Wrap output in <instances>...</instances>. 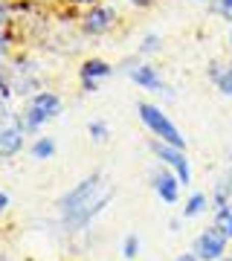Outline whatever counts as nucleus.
Wrapping results in <instances>:
<instances>
[{"label":"nucleus","mask_w":232,"mask_h":261,"mask_svg":"<svg viewBox=\"0 0 232 261\" xmlns=\"http://www.w3.org/2000/svg\"><path fill=\"white\" fill-rule=\"evenodd\" d=\"M180 221H183V218H174V221L168 224V229H171V232H177V229H180Z\"/></svg>","instance_id":"25"},{"label":"nucleus","mask_w":232,"mask_h":261,"mask_svg":"<svg viewBox=\"0 0 232 261\" xmlns=\"http://www.w3.org/2000/svg\"><path fill=\"white\" fill-rule=\"evenodd\" d=\"M111 197H113V189L105 186L102 171L87 174L58 200V212H61L64 226L67 229H84L105 206L111 203Z\"/></svg>","instance_id":"1"},{"label":"nucleus","mask_w":232,"mask_h":261,"mask_svg":"<svg viewBox=\"0 0 232 261\" xmlns=\"http://www.w3.org/2000/svg\"><path fill=\"white\" fill-rule=\"evenodd\" d=\"M64 102H61V96L56 90H35V93L29 96L27 108L20 113V122H23V128L27 134H35L46 125V122H53L61 113Z\"/></svg>","instance_id":"2"},{"label":"nucleus","mask_w":232,"mask_h":261,"mask_svg":"<svg viewBox=\"0 0 232 261\" xmlns=\"http://www.w3.org/2000/svg\"><path fill=\"white\" fill-rule=\"evenodd\" d=\"M0 96H9V93H6V87H3V84H0Z\"/></svg>","instance_id":"27"},{"label":"nucleus","mask_w":232,"mask_h":261,"mask_svg":"<svg viewBox=\"0 0 232 261\" xmlns=\"http://www.w3.org/2000/svg\"><path fill=\"white\" fill-rule=\"evenodd\" d=\"M67 3H73V6H96L99 0H67Z\"/></svg>","instance_id":"24"},{"label":"nucleus","mask_w":232,"mask_h":261,"mask_svg":"<svg viewBox=\"0 0 232 261\" xmlns=\"http://www.w3.org/2000/svg\"><path fill=\"white\" fill-rule=\"evenodd\" d=\"M192 250H195V255L200 261H218V258H223V255L229 252V238L212 224V226H206V229L197 232Z\"/></svg>","instance_id":"6"},{"label":"nucleus","mask_w":232,"mask_h":261,"mask_svg":"<svg viewBox=\"0 0 232 261\" xmlns=\"http://www.w3.org/2000/svg\"><path fill=\"white\" fill-rule=\"evenodd\" d=\"M116 23V9L108 6V3H96V6H87V12L82 15V32L84 35H108Z\"/></svg>","instance_id":"7"},{"label":"nucleus","mask_w":232,"mask_h":261,"mask_svg":"<svg viewBox=\"0 0 232 261\" xmlns=\"http://www.w3.org/2000/svg\"><path fill=\"white\" fill-rule=\"evenodd\" d=\"M139 247H142V241H139V235H137V232H128L125 238H122V258L134 261V258L139 255Z\"/></svg>","instance_id":"16"},{"label":"nucleus","mask_w":232,"mask_h":261,"mask_svg":"<svg viewBox=\"0 0 232 261\" xmlns=\"http://www.w3.org/2000/svg\"><path fill=\"white\" fill-rule=\"evenodd\" d=\"M56 151H58V145H56L53 137H35L32 145H29V154H32L35 160H53Z\"/></svg>","instance_id":"13"},{"label":"nucleus","mask_w":232,"mask_h":261,"mask_svg":"<svg viewBox=\"0 0 232 261\" xmlns=\"http://www.w3.org/2000/svg\"><path fill=\"white\" fill-rule=\"evenodd\" d=\"M229 47H232V27H229Z\"/></svg>","instance_id":"28"},{"label":"nucleus","mask_w":232,"mask_h":261,"mask_svg":"<svg viewBox=\"0 0 232 261\" xmlns=\"http://www.w3.org/2000/svg\"><path fill=\"white\" fill-rule=\"evenodd\" d=\"M27 128L18 113H0V160H12L23 151Z\"/></svg>","instance_id":"5"},{"label":"nucleus","mask_w":232,"mask_h":261,"mask_svg":"<svg viewBox=\"0 0 232 261\" xmlns=\"http://www.w3.org/2000/svg\"><path fill=\"white\" fill-rule=\"evenodd\" d=\"M215 226L232 241V200L215 206Z\"/></svg>","instance_id":"14"},{"label":"nucleus","mask_w":232,"mask_h":261,"mask_svg":"<svg viewBox=\"0 0 232 261\" xmlns=\"http://www.w3.org/2000/svg\"><path fill=\"white\" fill-rule=\"evenodd\" d=\"M209 203H212V197H209V195H203V192H192V195L186 197L183 209H180V218H183V221L200 218V215L209 209Z\"/></svg>","instance_id":"12"},{"label":"nucleus","mask_w":232,"mask_h":261,"mask_svg":"<svg viewBox=\"0 0 232 261\" xmlns=\"http://www.w3.org/2000/svg\"><path fill=\"white\" fill-rule=\"evenodd\" d=\"M6 53H9V38H6V32H3V29H0V58L6 56Z\"/></svg>","instance_id":"21"},{"label":"nucleus","mask_w":232,"mask_h":261,"mask_svg":"<svg viewBox=\"0 0 232 261\" xmlns=\"http://www.w3.org/2000/svg\"><path fill=\"white\" fill-rule=\"evenodd\" d=\"M218 261H232V255H229V252H226V255H223V258H218Z\"/></svg>","instance_id":"26"},{"label":"nucleus","mask_w":232,"mask_h":261,"mask_svg":"<svg viewBox=\"0 0 232 261\" xmlns=\"http://www.w3.org/2000/svg\"><path fill=\"white\" fill-rule=\"evenodd\" d=\"M229 255H232V252H229Z\"/></svg>","instance_id":"29"},{"label":"nucleus","mask_w":232,"mask_h":261,"mask_svg":"<svg viewBox=\"0 0 232 261\" xmlns=\"http://www.w3.org/2000/svg\"><path fill=\"white\" fill-rule=\"evenodd\" d=\"M131 6H139V9H148V6H154V0H128Z\"/></svg>","instance_id":"23"},{"label":"nucleus","mask_w":232,"mask_h":261,"mask_svg":"<svg viewBox=\"0 0 232 261\" xmlns=\"http://www.w3.org/2000/svg\"><path fill=\"white\" fill-rule=\"evenodd\" d=\"M87 134H90V140L99 142V145L111 140V128H108V122H102V119H93L90 125H87Z\"/></svg>","instance_id":"17"},{"label":"nucleus","mask_w":232,"mask_h":261,"mask_svg":"<svg viewBox=\"0 0 232 261\" xmlns=\"http://www.w3.org/2000/svg\"><path fill=\"white\" fill-rule=\"evenodd\" d=\"M151 154L157 157L160 166L171 168L183 186H192V163L186 157V148H177V145H168V142H160V140H151Z\"/></svg>","instance_id":"4"},{"label":"nucleus","mask_w":232,"mask_h":261,"mask_svg":"<svg viewBox=\"0 0 232 261\" xmlns=\"http://www.w3.org/2000/svg\"><path fill=\"white\" fill-rule=\"evenodd\" d=\"M125 75H128L134 84H139L142 90H163V93L171 96V90L166 87V82L160 79V70L154 64H142V61H128L125 64Z\"/></svg>","instance_id":"9"},{"label":"nucleus","mask_w":232,"mask_h":261,"mask_svg":"<svg viewBox=\"0 0 232 261\" xmlns=\"http://www.w3.org/2000/svg\"><path fill=\"white\" fill-rule=\"evenodd\" d=\"M171 261H200V258L195 255V250H186V252H180V255H174Z\"/></svg>","instance_id":"20"},{"label":"nucleus","mask_w":232,"mask_h":261,"mask_svg":"<svg viewBox=\"0 0 232 261\" xmlns=\"http://www.w3.org/2000/svg\"><path fill=\"white\" fill-rule=\"evenodd\" d=\"M137 113H139V122L151 130V137L160 142H168V145H177V148H186V137L183 130L177 128L171 116H168L160 105L154 102H139L137 105Z\"/></svg>","instance_id":"3"},{"label":"nucleus","mask_w":232,"mask_h":261,"mask_svg":"<svg viewBox=\"0 0 232 261\" xmlns=\"http://www.w3.org/2000/svg\"><path fill=\"white\" fill-rule=\"evenodd\" d=\"M206 75L212 79V84L226 96V99H232V61H226V64L212 61V64L206 67Z\"/></svg>","instance_id":"11"},{"label":"nucleus","mask_w":232,"mask_h":261,"mask_svg":"<svg viewBox=\"0 0 232 261\" xmlns=\"http://www.w3.org/2000/svg\"><path fill=\"white\" fill-rule=\"evenodd\" d=\"M9 206H12V195H9V192H6V189H0V215L6 212Z\"/></svg>","instance_id":"19"},{"label":"nucleus","mask_w":232,"mask_h":261,"mask_svg":"<svg viewBox=\"0 0 232 261\" xmlns=\"http://www.w3.org/2000/svg\"><path fill=\"white\" fill-rule=\"evenodd\" d=\"M113 67L105 61V58H87L82 64V70H79V79H82V90H87V93H93L96 87H99V82H105V79H111Z\"/></svg>","instance_id":"10"},{"label":"nucleus","mask_w":232,"mask_h":261,"mask_svg":"<svg viewBox=\"0 0 232 261\" xmlns=\"http://www.w3.org/2000/svg\"><path fill=\"white\" fill-rule=\"evenodd\" d=\"M160 47H163V35H157V32L139 38V56H154V53H160Z\"/></svg>","instance_id":"15"},{"label":"nucleus","mask_w":232,"mask_h":261,"mask_svg":"<svg viewBox=\"0 0 232 261\" xmlns=\"http://www.w3.org/2000/svg\"><path fill=\"white\" fill-rule=\"evenodd\" d=\"M151 186H154V195H157L163 203H168V206H174L177 200H180V192H183L180 177L166 166H160L157 171L151 174Z\"/></svg>","instance_id":"8"},{"label":"nucleus","mask_w":232,"mask_h":261,"mask_svg":"<svg viewBox=\"0 0 232 261\" xmlns=\"http://www.w3.org/2000/svg\"><path fill=\"white\" fill-rule=\"evenodd\" d=\"M6 20H9V6H6V3H0V29L6 27Z\"/></svg>","instance_id":"22"},{"label":"nucleus","mask_w":232,"mask_h":261,"mask_svg":"<svg viewBox=\"0 0 232 261\" xmlns=\"http://www.w3.org/2000/svg\"><path fill=\"white\" fill-rule=\"evenodd\" d=\"M212 9L232 23V0H212Z\"/></svg>","instance_id":"18"}]
</instances>
